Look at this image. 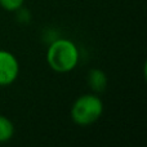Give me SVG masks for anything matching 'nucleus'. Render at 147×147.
Wrapping results in <instances>:
<instances>
[{
    "mask_svg": "<svg viewBox=\"0 0 147 147\" xmlns=\"http://www.w3.org/2000/svg\"><path fill=\"white\" fill-rule=\"evenodd\" d=\"M80 53L76 44L70 39L58 38L49 43L47 62L53 71L58 74L70 72L78 66Z\"/></svg>",
    "mask_w": 147,
    "mask_h": 147,
    "instance_id": "obj_1",
    "label": "nucleus"
},
{
    "mask_svg": "<svg viewBox=\"0 0 147 147\" xmlns=\"http://www.w3.org/2000/svg\"><path fill=\"white\" fill-rule=\"evenodd\" d=\"M103 102L96 93L81 94L72 103L70 115L76 125L89 127L99 120L103 114Z\"/></svg>",
    "mask_w": 147,
    "mask_h": 147,
    "instance_id": "obj_2",
    "label": "nucleus"
},
{
    "mask_svg": "<svg viewBox=\"0 0 147 147\" xmlns=\"http://www.w3.org/2000/svg\"><path fill=\"white\" fill-rule=\"evenodd\" d=\"M20 63L12 52L0 49V86H8L17 80Z\"/></svg>",
    "mask_w": 147,
    "mask_h": 147,
    "instance_id": "obj_3",
    "label": "nucleus"
},
{
    "mask_svg": "<svg viewBox=\"0 0 147 147\" xmlns=\"http://www.w3.org/2000/svg\"><path fill=\"white\" fill-rule=\"evenodd\" d=\"M88 84L92 90L96 93H101L107 86V76L102 70L92 69L88 74Z\"/></svg>",
    "mask_w": 147,
    "mask_h": 147,
    "instance_id": "obj_4",
    "label": "nucleus"
},
{
    "mask_svg": "<svg viewBox=\"0 0 147 147\" xmlns=\"http://www.w3.org/2000/svg\"><path fill=\"white\" fill-rule=\"evenodd\" d=\"M14 134V125L12 120L4 115H0V143L8 142Z\"/></svg>",
    "mask_w": 147,
    "mask_h": 147,
    "instance_id": "obj_5",
    "label": "nucleus"
},
{
    "mask_svg": "<svg viewBox=\"0 0 147 147\" xmlns=\"http://www.w3.org/2000/svg\"><path fill=\"white\" fill-rule=\"evenodd\" d=\"M25 0H0V7L8 12H17L23 7Z\"/></svg>",
    "mask_w": 147,
    "mask_h": 147,
    "instance_id": "obj_6",
    "label": "nucleus"
}]
</instances>
